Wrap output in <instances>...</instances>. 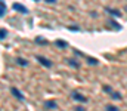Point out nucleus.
<instances>
[{
    "instance_id": "ddd939ff",
    "label": "nucleus",
    "mask_w": 127,
    "mask_h": 111,
    "mask_svg": "<svg viewBox=\"0 0 127 111\" xmlns=\"http://www.w3.org/2000/svg\"><path fill=\"white\" fill-rule=\"evenodd\" d=\"M45 2H46V3H55L56 0H45Z\"/></svg>"
},
{
    "instance_id": "423d86ee",
    "label": "nucleus",
    "mask_w": 127,
    "mask_h": 111,
    "mask_svg": "<svg viewBox=\"0 0 127 111\" xmlns=\"http://www.w3.org/2000/svg\"><path fill=\"white\" fill-rule=\"evenodd\" d=\"M73 98L75 99V101H78V102H87V98L83 96V95H80V93H77V92L73 93Z\"/></svg>"
},
{
    "instance_id": "f8f14e48",
    "label": "nucleus",
    "mask_w": 127,
    "mask_h": 111,
    "mask_svg": "<svg viewBox=\"0 0 127 111\" xmlns=\"http://www.w3.org/2000/svg\"><path fill=\"white\" fill-rule=\"evenodd\" d=\"M107 108H108V110H112V111H115V110H118L117 107H114V105H108Z\"/></svg>"
},
{
    "instance_id": "20e7f679",
    "label": "nucleus",
    "mask_w": 127,
    "mask_h": 111,
    "mask_svg": "<svg viewBox=\"0 0 127 111\" xmlns=\"http://www.w3.org/2000/svg\"><path fill=\"white\" fill-rule=\"evenodd\" d=\"M10 92H12V95L16 96V98L19 99V101H24V95H22V93H21L16 87H12V89H10Z\"/></svg>"
},
{
    "instance_id": "39448f33",
    "label": "nucleus",
    "mask_w": 127,
    "mask_h": 111,
    "mask_svg": "<svg viewBox=\"0 0 127 111\" xmlns=\"http://www.w3.org/2000/svg\"><path fill=\"white\" fill-rule=\"evenodd\" d=\"M45 108L46 110H55V108H58V104L55 101H46L45 102Z\"/></svg>"
},
{
    "instance_id": "f257e3e1",
    "label": "nucleus",
    "mask_w": 127,
    "mask_h": 111,
    "mask_svg": "<svg viewBox=\"0 0 127 111\" xmlns=\"http://www.w3.org/2000/svg\"><path fill=\"white\" fill-rule=\"evenodd\" d=\"M103 90L107 92V93H109V95H111L114 99H117V101H118V99H121V95H120V93H118V92H114L112 89H109L108 86H103Z\"/></svg>"
},
{
    "instance_id": "7ed1b4c3",
    "label": "nucleus",
    "mask_w": 127,
    "mask_h": 111,
    "mask_svg": "<svg viewBox=\"0 0 127 111\" xmlns=\"http://www.w3.org/2000/svg\"><path fill=\"white\" fill-rule=\"evenodd\" d=\"M13 9L21 12V13H28V9H27L25 6H22L21 3H13Z\"/></svg>"
},
{
    "instance_id": "9d476101",
    "label": "nucleus",
    "mask_w": 127,
    "mask_h": 111,
    "mask_svg": "<svg viewBox=\"0 0 127 111\" xmlns=\"http://www.w3.org/2000/svg\"><path fill=\"white\" fill-rule=\"evenodd\" d=\"M56 46H59V47H67V43L62 42V40H56Z\"/></svg>"
},
{
    "instance_id": "9b49d317",
    "label": "nucleus",
    "mask_w": 127,
    "mask_h": 111,
    "mask_svg": "<svg viewBox=\"0 0 127 111\" xmlns=\"http://www.w3.org/2000/svg\"><path fill=\"white\" fill-rule=\"evenodd\" d=\"M6 34H8V33H6V30H3V28H0V40H3V38H4V37H6Z\"/></svg>"
},
{
    "instance_id": "1a4fd4ad",
    "label": "nucleus",
    "mask_w": 127,
    "mask_h": 111,
    "mask_svg": "<svg viewBox=\"0 0 127 111\" xmlns=\"http://www.w3.org/2000/svg\"><path fill=\"white\" fill-rule=\"evenodd\" d=\"M16 62H18L19 65H22V67H25L27 64H28V62H27L25 59H22V58H18V59H16Z\"/></svg>"
},
{
    "instance_id": "0eeeda50",
    "label": "nucleus",
    "mask_w": 127,
    "mask_h": 111,
    "mask_svg": "<svg viewBox=\"0 0 127 111\" xmlns=\"http://www.w3.org/2000/svg\"><path fill=\"white\" fill-rule=\"evenodd\" d=\"M6 13V4H4V2L3 0H0V18Z\"/></svg>"
},
{
    "instance_id": "f03ea898",
    "label": "nucleus",
    "mask_w": 127,
    "mask_h": 111,
    "mask_svg": "<svg viewBox=\"0 0 127 111\" xmlns=\"http://www.w3.org/2000/svg\"><path fill=\"white\" fill-rule=\"evenodd\" d=\"M37 61H38V62H40L43 67H46V68H50V67H52V61H49V59L43 58V56H37Z\"/></svg>"
},
{
    "instance_id": "6e6552de",
    "label": "nucleus",
    "mask_w": 127,
    "mask_h": 111,
    "mask_svg": "<svg viewBox=\"0 0 127 111\" xmlns=\"http://www.w3.org/2000/svg\"><path fill=\"white\" fill-rule=\"evenodd\" d=\"M107 12H108V13H111L112 16H120V15H121L118 10H114V9H109V8H107Z\"/></svg>"
}]
</instances>
